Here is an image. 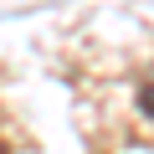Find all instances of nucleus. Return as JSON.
<instances>
[{"label": "nucleus", "mask_w": 154, "mask_h": 154, "mask_svg": "<svg viewBox=\"0 0 154 154\" xmlns=\"http://www.w3.org/2000/svg\"><path fill=\"white\" fill-rule=\"evenodd\" d=\"M144 113L154 118V77H149V88H144Z\"/></svg>", "instance_id": "f257e3e1"}, {"label": "nucleus", "mask_w": 154, "mask_h": 154, "mask_svg": "<svg viewBox=\"0 0 154 154\" xmlns=\"http://www.w3.org/2000/svg\"><path fill=\"white\" fill-rule=\"evenodd\" d=\"M0 154H5V149H0Z\"/></svg>", "instance_id": "f03ea898"}]
</instances>
